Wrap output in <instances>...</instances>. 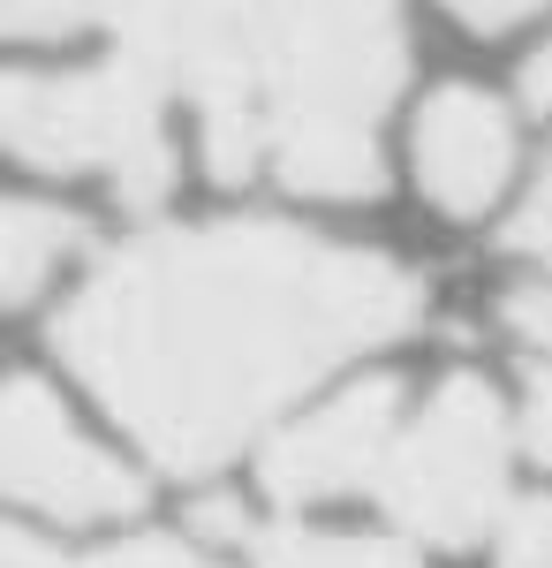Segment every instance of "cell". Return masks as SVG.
I'll return each instance as SVG.
<instances>
[{
    "instance_id": "6da1fadb",
    "label": "cell",
    "mask_w": 552,
    "mask_h": 568,
    "mask_svg": "<svg viewBox=\"0 0 552 568\" xmlns=\"http://www.w3.org/2000/svg\"><path fill=\"white\" fill-rule=\"evenodd\" d=\"M417 318L425 281L393 251L288 220H213L106 251L53 318V356L160 470L205 478L303 387Z\"/></svg>"
},
{
    "instance_id": "7a4b0ae2",
    "label": "cell",
    "mask_w": 552,
    "mask_h": 568,
    "mask_svg": "<svg viewBox=\"0 0 552 568\" xmlns=\"http://www.w3.org/2000/svg\"><path fill=\"white\" fill-rule=\"evenodd\" d=\"M401 61V0H257L265 175L326 205L371 197Z\"/></svg>"
},
{
    "instance_id": "3957f363",
    "label": "cell",
    "mask_w": 552,
    "mask_h": 568,
    "mask_svg": "<svg viewBox=\"0 0 552 568\" xmlns=\"http://www.w3.org/2000/svg\"><path fill=\"white\" fill-rule=\"evenodd\" d=\"M106 23L129 61H144L174 99H190L205 175H265V106H257V0H8V39H76Z\"/></svg>"
},
{
    "instance_id": "277c9868",
    "label": "cell",
    "mask_w": 552,
    "mask_h": 568,
    "mask_svg": "<svg viewBox=\"0 0 552 568\" xmlns=\"http://www.w3.org/2000/svg\"><path fill=\"white\" fill-rule=\"evenodd\" d=\"M174 91L122 45L91 69H16L0 91L8 152L39 175H99L122 205L152 213L174 190Z\"/></svg>"
},
{
    "instance_id": "5b68a950",
    "label": "cell",
    "mask_w": 552,
    "mask_h": 568,
    "mask_svg": "<svg viewBox=\"0 0 552 568\" xmlns=\"http://www.w3.org/2000/svg\"><path fill=\"white\" fill-rule=\"evenodd\" d=\"M514 433L500 394L477 372H447L425 394L417 417H401V439L386 455L379 500L401 538L425 546H477L508 524L514 493H508Z\"/></svg>"
},
{
    "instance_id": "8992f818",
    "label": "cell",
    "mask_w": 552,
    "mask_h": 568,
    "mask_svg": "<svg viewBox=\"0 0 552 568\" xmlns=\"http://www.w3.org/2000/svg\"><path fill=\"white\" fill-rule=\"evenodd\" d=\"M0 470H8V500L31 508L61 530L122 524L144 508V478L114 463L99 439L76 425V409L45 379H16L8 387V417H0Z\"/></svg>"
},
{
    "instance_id": "52a82bcc",
    "label": "cell",
    "mask_w": 552,
    "mask_h": 568,
    "mask_svg": "<svg viewBox=\"0 0 552 568\" xmlns=\"http://www.w3.org/2000/svg\"><path fill=\"white\" fill-rule=\"evenodd\" d=\"M401 439V387L393 379H356L326 394L318 409H303L296 425L257 447V485L273 508H318L334 493L386 478V455Z\"/></svg>"
},
{
    "instance_id": "ba28073f",
    "label": "cell",
    "mask_w": 552,
    "mask_h": 568,
    "mask_svg": "<svg viewBox=\"0 0 552 568\" xmlns=\"http://www.w3.org/2000/svg\"><path fill=\"white\" fill-rule=\"evenodd\" d=\"M409 160L425 197L447 220H477L500 205V190L514 175V122L492 91L477 84H439L417 106V130H409Z\"/></svg>"
},
{
    "instance_id": "9c48e42d",
    "label": "cell",
    "mask_w": 552,
    "mask_h": 568,
    "mask_svg": "<svg viewBox=\"0 0 552 568\" xmlns=\"http://www.w3.org/2000/svg\"><path fill=\"white\" fill-rule=\"evenodd\" d=\"M235 546H251L257 568H425L401 538H356V530H303V524H243V516H205Z\"/></svg>"
},
{
    "instance_id": "30bf717a",
    "label": "cell",
    "mask_w": 552,
    "mask_h": 568,
    "mask_svg": "<svg viewBox=\"0 0 552 568\" xmlns=\"http://www.w3.org/2000/svg\"><path fill=\"white\" fill-rule=\"evenodd\" d=\"M84 251V220L61 213V205H39V197H16L8 220H0V288L8 304H39L45 281H61V265Z\"/></svg>"
},
{
    "instance_id": "8fae6325",
    "label": "cell",
    "mask_w": 552,
    "mask_h": 568,
    "mask_svg": "<svg viewBox=\"0 0 552 568\" xmlns=\"http://www.w3.org/2000/svg\"><path fill=\"white\" fill-rule=\"evenodd\" d=\"M500 568H552V493L545 500H514L508 524L492 530Z\"/></svg>"
},
{
    "instance_id": "7c38bea8",
    "label": "cell",
    "mask_w": 552,
    "mask_h": 568,
    "mask_svg": "<svg viewBox=\"0 0 552 568\" xmlns=\"http://www.w3.org/2000/svg\"><path fill=\"white\" fill-rule=\"evenodd\" d=\"M500 326H508L522 349L552 356V273H545V281H522V288L500 296Z\"/></svg>"
},
{
    "instance_id": "4fadbf2b",
    "label": "cell",
    "mask_w": 552,
    "mask_h": 568,
    "mask_svg": "<svg viewBox=\"0 0 552 568\" xmlns=\"http://www.w3.org/2000/svg\"><path fill=\"white\" fill-rule=\"evenodd\" d=\"M69 568H219L213 554L182 546V538H129V546H106L91 561H69Z\"/></svg>"
},
{
    "instance_id": "5bb4252c",
    "label": "cell",
    "mask_w": 552,
    "mask_h": 568,
    "mask_svg": "<svg viewBox=\"0 0 552 568\" xmlns=\"http://www.w3.org/2000/svg\"><path fill=\"white\" fill-rule=\"evenodd\" d=\"M508 251H522V258L552 265V168L538 175V190L514 205V220H508Z\"/></svg>"
},
{
    "instance_id": "9a60e30c",
    "label": "cell",
    "mask_w": 552,
    "mask_h": 568,
    "mask_svg": "<svg viewBox=\"0 0 552 568\" xmlns=\"http://www.w3.org/2000/svg\"><path fill=\"white\" fill-rule=\"evenodd\" d=\"M462 31H477V39H500V31H514V23H530V16H545L552 0H439Z\"/></svg>"
},
{
    "instance_id": "2e32d148",
    "label": "cell",
    "mask_w": 552,
    "mask_h": 568,
    "mask_svg": "<svg viewBox=\"0 0 552 568\" xmlns=\"http://www.w3.org/2000/svg\"><path fill=\"white\" fill-rule=\"evenodd\" d=\"M522 447L552 470V372H530L522 387Z\"/></svg>"
},
{
    "instance_id": "e0dca14e",
    "label": "cell",
    "mask_w": 552,
    "mask_h": 568,
    "mask_svg": "<svg viewBox=\"0 0 552 568\" xmlns=\"http://www.w3.org/2000/svg\"><path fill=\"white\" fill-rule=\"evenodd\" d=\"M522 99H530L538 114H552V39L538 45L530 61H522Z\"/></svg>"
},
{
    "instance_id": "ac0fdd59",
    "label": "cell",
    "mask_w": 552,
    "mask_h": 568,
    "mask_svg": "<svg viewBox=\"0 0 552 568\" xmlns=\"http://www.w3.org/2000/svg\"><path fill=\"white\" fill-rule=\"evenodd\" d=\"M8 568H69V561H61V554H53L45 538H31V530H16V538H8Z\"/></svg>"
}]
</instances>
